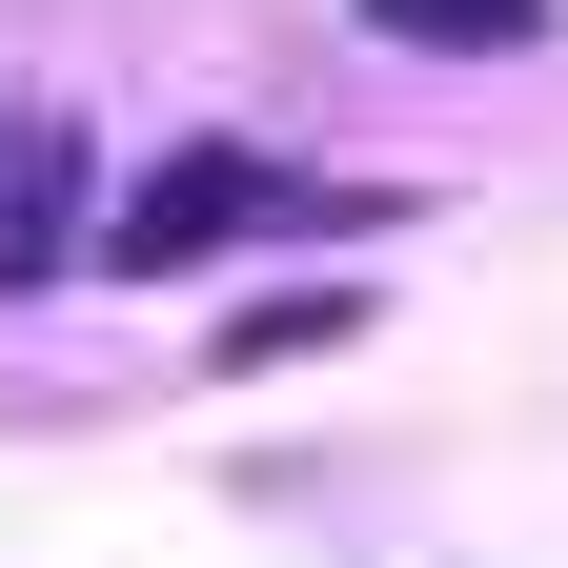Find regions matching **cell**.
<instances>
[{"instance_id": "obj_1", "label": "cell", "mask_w": 568, "mask_h": 568, "mask_svg": "<svg viewBox=\"0 0 568 568\" xmlns=\"http://www.w3.org/2000/svg\"><path fill=\"white\" fill-rule=\"evenodd\" d=\"M264 224H406V203L305 183V163H264V142H183V163H142V183L102 203V264H122V284H203V264L264 244Z\"/></svg>"}, {"instance_id": "obj_2", "label": "cell", "mask_w": 568, "mask_h": 568, "mask_svg": "<svg viewBox=\"0 0 568 568\" xmlns=\"http://www.w3.org/2000/svg\"><path fill=\"white\" fill-rule=\"evenodd\" d=\"M61 264H102V163L61 102H0V284H61Z\"/></svg>"}, {"instance_id": "obj_3", "label": "cell", "mask_w": 568, "mask_h": 568, "mask_svg": "<svg viewBox=\"0 0 568 568\" xmlns=\"http://www.w3.org/2000/svg\"><path fill=\"white\" fill-rule=\"evenodd\" d=\"M366 41H426V61H548V0H345Z\"/></svg>"}]
</instances>
